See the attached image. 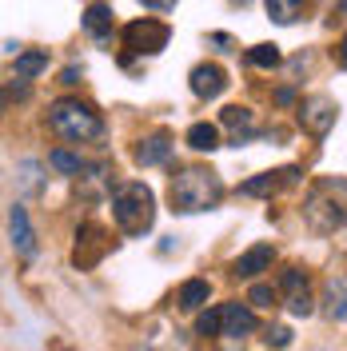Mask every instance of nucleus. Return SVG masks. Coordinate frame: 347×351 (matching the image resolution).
I'll use <instances>...</instances> for the list:
<instances>
[{
    "label": "nucleus",
    "mask_w": 347,
    "mask_h": 351,
    "mask_svg": "<svg viewBox=\"0 0 347 351\" xmlns=\"http://www.w3.org/2000/svg\"><path fill=\"white\" fill-rule=\"evenodd\" d=\"M219 307H224V328H219V335H228V339H243L248 331H256V324H260L243 304H219Z\"/></svg>",
    "instance_id": "obj_14"
},
{
    "label": "nucleus",
    "mask_w": 347,
    "mask_h": 351,
    "mask_svg": "<svg viewBox=\"0 0 347 351\" xmlns=\"http://www.w3.org/2000/svg\"><path fill=\"white\" fill-rule=\"evenodd\" d=\"M12 96H16V100H24V96H28V84H24V76H21V84H8V100H12Z\"/></svg>",
    "instance_id": "obj_28"
},
{
    "label": "nucleus",
    "mask_w": 347,
    "mask_h": 351,
    "mask_svg": "<svg viewBox=\"0 0 347 351\" xmlns=\"http://www.w3.org/2000/svg\"><path fill=\"white\" fill-rule=\"evenodd\" d=\"M307 0H267V16L276 24H296Z\"/></svg>",
    "instance_id": "obj_20"
},
{
    "label": "nucleus",
    "mask_w": 347,
    "mask_h": 351,
    "mask_svg": "<svg viewBox=\"0 0 347 351\" xmlns=\"http://www.w3.org/2000/svg\"><path fill=\"white\" fill-rule=\"evenodd\" d=\"M168 36H172V28L152 21V16L124 24V48H128L132 56H156V52H164L168 48Z\"/></svg>",
    "instance_id": "obj_5"
},
{
    "label": "nucleus",
    "mask_w": 347,
    "mask_h": 351,
    "mask_svg": "<svg viewBox=\"0 0 347 351\" xmlns=\"http://www.w3.org/2000/svg\"><path fill=\"white\" fill-rule=\"evenodd\" d=\"M248 64L276 68L280 64V48H276V44H256V48H248Z\"/></svg>",
    "instance_id": "obj_22"
},
{
    "label": "nucleus",
    "mask_w": 347,
    "mask_h": 351,
    "mask_svg": "<svg viewBox=\"0 0 347 351\" xmlns=\"http://www.w3.org/2000/svg\"><path fill=\"white\" fill-rule=\"evenodd\" d=\"M40 72H48V52H16V76H24V80H32V76H40Z\"/></svg>",
    "instance_id": "obj_21"
},
{
    "label": "nucleus",
    "mask_w": 347,
    "mask_h": 351,
    "mask_svg": "<svg viewBox=\"0 0 347 351\" xmlns=\"http://www.w3.org/2000/svg\"><path fill=\"white\" fill-rule=\"evenodd\" d=\"M291 100H296V92H291V88H280V92H276V104H291Z\"/></svg>",
    "instance_id": "obj_30"
},
{
    "label": "nucleus",
    "mask_w": 347,
    "mask_h": 351,
    "mask_svg": "<svg viewBox=\"0 0 347 351\" xmlns=\"http://www.w3.org/2000/svg\"><path fill=\"white\" fill-rule=\"evenodd\" d=\"M168 196H172V208L184 212V216H192V212H212L219 204V196H224V184H219V176L208 172V168H180V172L172 176Z\"/></svg>",
    "instance_id": "obj_2"
},
{
    "label": "nucleus",
    "mask_w": 347,
    "mask_h": 351,
    "mask_svg": "<svg viewBox=\"0 0 347 351\" xmlns=\"http://www.w3.org/2000/svg\"><path fill=\"white\" fill-rule=\"evenodd\" d=\"M248 304L272 307V304H276V287H272V284H252V291H248Z\"/></svg>",
    "instance_id": "obj_25"
},
{
    "label": "nucleus",
    "mask_w": 347,
    "mask_h": 351,
    "mask_svg": "<svg viewBox=\"0 0 347 351\" xmlns=\"http://www.w3.org/2000/svg\"><path fill=\"white\" fill-rule=\"evenodd\" d=\"M272 260H276V247H272V243H256V247H248V252L236 260L232 276H239V280H256L260 271L272 267Z\"/></svg>",
    "instance_id": "obj_13"
},
{
    "label": "nucleus",
    "mask_w": 347,
    "mask_h": 351,
    "mask_svg": "<svg viewBox=\"0 0 347 351\" xmlns=\"http://www.w3.org/2000/svg\"><path fill=\"white\" fill-rule=\"evenodd\" d=\"M80 80V68H64V76H60V84H76Z\"/></svg>",
    "instance_id": "obj_29"
},
{
    "label": "nucleus",
    "mask_w": 347,
    "mask_h": 351,
    "mask_svg": "<svg viewBox=\"0 0 347 351\" xmlns=\"http://www.w3.org/2000/svg\"><path fill=\"white\" fill-rule=\"evenodd\" d=\"M144 8H152V12H168V8H176V0H140Z\"/></svg>",
    "instance_id": "obj_27"
},
{
    "label": "nucleus",
    "mask_w": 347,
    "mask_h": 351,
    "mask_svg": "<svg viewBox=\"0 0 347 351\" xmlns=\"http://www.w3.org/2000/svg\"><path fill=\"white\" fill-rule=\"evenodd\" d=\"M48 124L56 136H64L72 144H84V140H100L104 136V120L100 112L84 104V100H56L48 108Z\"/></svg>",
    "instance_id": "obj_4"
},
{
    "label": "nucleus",
    "mask_w": 347,
    "mask_h": 351,
    "mask_svg": "<svg viewBox=\"0 0 347 351\" xmlns=\"http://www.w3.org/2000/svg\"><path fill=\"white\" fill-rule=\"evenodd\" d=\"M84 28H88L92 40H108L112 36V8L104 0H92L84 8Z\"/></svg>",
    "instance_id": "obj_16"
},
{
    "label": "nucleus",
    "mask_w": 347,
    "mask_h": 351,
    "mask_svg": "<svg viewBox=\"0 0 347 351\" xmlns=\"http://www.w3.org/2000/svg\"><path fill=\"white\" fill-rule=\"evenodd\" d=\"M280 291L287 295V311L291 315H311L315 311V304H311V287H307V276L300 271V267H283L280 271Z\"/></svg>",
    "instance_id": "obj_8"
},
{
    "label": "nucleus",
    "mask_w": 347,
    "mask_h": 351,
    "mask_svg": "<svg viewBox=\"0 0 347 351\" xmlns=\"http://www.w3.org/2000/svg\"><path fill=\"white\" fill-rule=\"evenodd\" d=\"M172 136L168 132H152V136H144L140 144H136V164H144V168H156V164H168L172 160Z\"/></svg>",
    "instance_id": "obj_12"
},
{
    "label": "nucleus",
    "mask_w": 347,
    "mask_h": 351,
    "mask_svg": "<svg viewBox=\"0 0 347 351\" xmlns=\"http://www.w3.org/2000/svg\"><path fill=\"white\" fill-rule=\"evenodd\" d=\"M8 240H12V247L21 252L24 260H28V256H36V232H32L28 212H24L21 204H12V208H8Z\"/></svg>",
    "instance_id": "obj_11"
},
{
    "label": "nucleus",
    "mask_w": 347,
    "mask_h": 351,
    "mask_svg": "<svg viewBox=\"0 0 347 351\" xmlns=\"http://www.w3.org/2000/svg\"><path fill=\"white\" fill-rule=\"evenodd\" d=\"M335 8H339V12L347 16V0H335Z\"/></svg>",
    "instance_id": "obj_32"
},
{
    "label": "nucleus",
    "mask_w": 347,
    "mask_h": 351,
    "mask_svg": "<svg viewBox=\"0 0 347 351\" xmlns=\"http://www.w3.org/2000/svg\"><path fill=\"white\" fill-rule=\"evenodd\" d=\"M188 84H192V92L200 100H216L219 92L228 88V72L219 64H195L192 76H188Z\"/></svg>",
    "instance_id": "obj_10"
},
{
    "label": "nucleus",
    "mask_w": 347,
    "mask_h": 351,
    "mask_svg": "<svg viewBox=\"0 0 347 351\" xmlns=\"http://www.w3.org/2000/svg\"><path fill=\"white\" fill-rule=\"evenodd\" d=\"M324 311H327V319H335V324H344L347 319V280L339 276V280H327L324 287Z\"/></svg>",
    "instance_id": "obj_17"
},
{
    "label": "nucleus",
    "mask_w": 347,
    "mask_h": 351,
    "mask_svg": "<svg viewBox=\"0 0 347 351\" xmlns=\"http://www.w3.org/2000/svg\"><path fill=\"white\" fill-rule=\"evenodd\" d=\"M219 124L236 136V144H248L252 136H256V124H252V112L248 108H239V104H232V108H224L219 112Z\"/></svg>",
    "instance_id": "obj_15"
},
{
    "label": "nucleus",
    "mask_w": 347,
    "mask_h": 351,
    "mask_svg": "<svg viewBox=\"0 0 347 351\" xmlns=\"http://www.w3.org/2000/svg\"><path fill=\"white\" fill-rule=\"evenodd\" d=\"M104 252H108L104 228H100V223H80V232H76V252H72L76 267H80V271L96 267V263L104 260Z\"/></svg>",
    "instance_id": "obj_6"
},
{
    "label": "nucleus",
    "mask_w": 347,
    "mask_h": 351,
    "mask_svg": "<svg viewBox=\"0 0 347 351\" xmlns=\"http://www.w3.org/2000/svg\"><path fill=\"white\" fill-rule=\"evenodd\" d=\"M219 328H224V307H208V311L195 319V331H200V335H208V339L219 335Z\"/></svg>",
    "instance_id": "obj_23"
},
{
    "label": "nucleus",
    "mask_w": 347,
    "mask_h": 351,
    "mask_svg": "<svg viewBox=\"0 0 347 351\" xmlns=\"http://www.w3.org/2000/svg\"><path fill=\"white\" fill-rule=\"evenodd\" d=\"M48 164H52L56 172H64V176H76L80 168H84V160H80V156H72V152H64V148H56V152L48 156Z\"/></svg>",
    "instance_id": "obj_24"
},
{
    "label": "nucleus",
    "mask_w": 347,
    "mask_h": 351,
    "mask_svg": "<svg viewBox=\"0 0 347 351\" xmlns=\"http://www.w3.org/2000/svg\"><path fill=\"white\" fill-rule=\"evenodd\" d=\"M304 219L315 236H331L347 228V176H324L311 184L304 199Z\"/></svg>",
    "instance_id": "obj_1"
},
{
    "label": "nucleus",
    "mask_w": 347,
    "mask_h": 351,
    "mask_svg": "<svg viewBox=\"0 0 347 351\" xmlns=\"http://www.w3.org/2000/svg\"><path fill=\"white\" fill-rule=\"evenodd\" d=\"M112 216H116V228L124 236H144L156 219V199L148 184H120L112 192Z\"/></svg>",
    "instance_id": "obj_3"
},
{
    "label": "nucleus",
    "mask_w": 347,
    "mask_h": 351,
    "mask_svg": "<svg viewBox=\"0 0 347 351\" xmlns=\"http://www.w3.org/2000/svg\"><path fill=\"white\" fill-rule=\"evenodd\" d=\"M339 64L347 68V36H344V40H339Z\"/></svg>",
    "instance_id": "obj_31"
},
{
    "label": "nucleus",
    "mask_w": 347,
    "mask_h": 351,
    "mask_svg": "<svg viewBox=\"0 0 347 351\" xmlns=\"http://www.w3.org/2000/svg\"><path fill=\"white\" fill-rule=\"evenodd\" d=\"M232 4H248V0H232Z\"/></svg>",
    "instance_id": "obj_33"
},
{
    "label": "nucleus",
    "mask_w": 347,
    "mask_h": 351,
    "mask_svg": "<svg viewBox=\"0 0 347 351\" xmlns=\"http://www.w3.org/2000/svg\"><path fill=\"white\" fill-rule=\"evenodd\" d=\"M208 295H212V284L208 280H188V284L176 291V304H180V311H200V307L208 304Z\"/></svg>",
    "instance_id": "obj_18"
},
{
    "label": "nucleus",
    "mask_w": 347,
    "mask_h": 351,
    "mask_svg": "<svg viewBox=\"0 0 347 351\" xmlns=\"http://www.w3.org/2000/svg\"><path fill=\"white\" fill-rule=\"evenodd\" d=\"M188 144H192L195 152H216L219 148V128L208 124V120H200V124L188 128Z\"/></svg>",
    "instance_id": "obj_19"
},
{
    "label": "nucleus",
    "mask_w": 347,
    "mask_h": 351,
    "mask_svg": "<svg viewBox=\"0 0 347 351\" xmlns=\"http://www.w3.org/2000/svg\"><path fill=\"white\" fill-rule=\"evenodd\" d=\"M267 343H272V348H287V343H291V331L287 328H272L267 331Z\"/></svg>",
    "instance_id": "obj_26"
},
{
    "label": "nucleus",
    "mask_w": 347,
    "mask_h": 351,
    "mask_svg": "<svg viewBox=\"0 0 347 351\" xmlns=\"http://www.w3.org/2000/svg\"><path fill=\"white\" fill-rule=\"evenodd\" d=\"M300 184V168H280V172H263L239 184V196H276L280 188H296Z\"/></svg>",
    "instance_id": "obj_9"
},
{
    "label": "nucleus",
    "mask_w": 347,
    "mask_h": 351,
    "mask_svg": "<svg viewBox=\"0 0 347 351\" xmlns=\"http://www.w3.org/2000/svg\"><path fill=\"white\" fill-rule=\"evenodd\" d=\"M335 116H339V108H335L331 96H307L304 104H300V124L311 136H327L331 124H335Z\"/></svg>",
    "instance_id": "obj_7"
}]
</instances>
